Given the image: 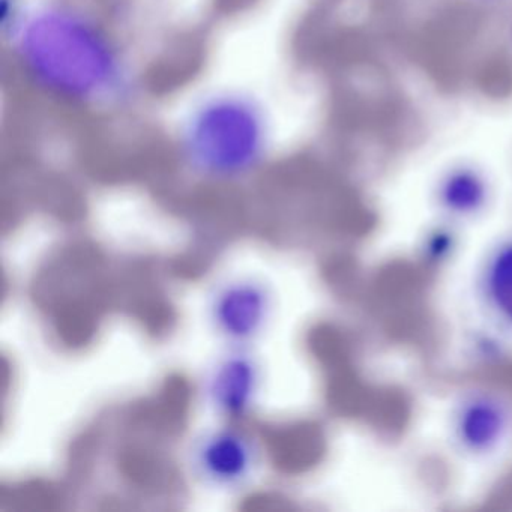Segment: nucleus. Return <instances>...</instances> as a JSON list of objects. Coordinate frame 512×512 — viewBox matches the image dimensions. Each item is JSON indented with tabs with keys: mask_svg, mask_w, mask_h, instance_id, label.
Segmentation results:
<instances>
[{
	"mask_svg": "<svg viewBox=\"0 0 512 512\" xmlns=\"http://www.w3.org/2000/svg\"><path fill=\"white\" fill-rule=\"evenodd\" d=\"M458 440L470 451L493 448L505 431V413L496 401L478 398L461 407L457 415Z\"/></svg>",
	"mask_w": 512,
	"mask_h": 512,
	"instance_id": "nucleus-7",
	"label": "nucleus"
},
{
	"mask_svg": "<svg viewBox=\"0 0 512 512\" xmlns=\"http://www.w3.org/2000/svg\"><path fill=\"white\" fill-rule=\"evenodd\" d=\"M262 373L253 356L242 349L227 355L206 380V398L212 409L230 421L245 418L259 397Z\"/></svg>",
	"mask_w": 512,
	"mask_h": 512,
	"instance_id": "nucleus-5",
	"label": "nucleus"
},
{
	"mask_svg": "<svg viewBox=\"0 0 512 512\" xmlns=\"http://www.w3.org/2000/svg\"><path fill=\"white\" fill-rule=\"evenodd\" d=\"M274 308V298L265 283L238 278L221 286L209 307L217 334L233 346L253 343L265 331Z\"/></svg>",
	"mask_w": 512,
	"mask_h": 512,
	"instance_id": "nucleus-3",
	"label": "nucleus"
},
{
	"mask_svg": "<svg viewBox=\"0 0 512 512\" xmlns=\"http://www.w3.org/2000/svg\"><path fill=\"white\" fill-rule=\"evenodd\" d=\"M466 2L481 5V7H496V5L506 4V2H511V0H466Z\"/></svg>",
	"mask_w": 512,
	"mask_h": 512,
	"instance_id": "nucleus-9",
	"label": "nucleus"
},
{
	"mask_svg": "<svg viewBox=\"0 0 512 512\" xmlns=\"http://www.w3.org/2000/svg\"><path fill=\"white\" fill-rule=\"evenodd\" d=\"M508 38H509V44H511V49H512V19H511V23H509Z\"/></svg>",
	"mask_w": 512,
	"mask_h": 512,
	"instance_id": "nucleus-10",
	"label": "nucleus"
},
{
	"mask_svg": "<svg viewBox=\"0 0 512 512\" xmlns=\"http://www.w3.org/2000/svg\"><path fill=\"white\" fill-rule=\"evenodd\" d=\"M5 40L28 80L62 103L101 109L130 94V67L121 47L77 5L49 0L25 8Z\"/></svg>",
	"mask_w": 512,
	"mask_h": 512,
	"instance_id": "nucleus-1",
	"label": "nucleus"
},
{
	"mask_svg": "<svg viewBox=\"0 0 512 512\" xmlns=\"http://www.w3.org/2000/svg\"><path fill=\"white\" fill-rule=\"evenodd\" d=\"M485 287L497 311L512 322V242L503 245L488 265Z\"/></svg>",
	"mask_w": 512,
	"mask_h": 512,
	"instance_id": "nucleus-8",
	"label": "nucleus"
},
{
	"mask_svg": "<svg viewBox=\"0 0 512 512\" xmlns=\"http://www.w3.org/2000/svg\"><path fill=\"white\" fill-rule=\"evenodd\" d=\"M178 151L197 178L239 181L271 154L272 122L262 101L244 89H218L197 101L181 121Z\"/></svg>",
	"mask_w": 512,
	"mask_h": 512,
	"instance_id": "nucleus-2",
	"label": "nucleus"
},
{
	"mask_svg": "<svg viewBox=\"0 0 512 512\" xmlns=\"http://www.w3.org/2000/svg\"><path fill=\"white\" fill-rule=\"evenodd\" d=\"M257 457L256 443L245 431L224 427L209 431L197 440L191 463L205 484L238 488L253 475Z\"/></svg>",
	"mask_w": 512,
	"mask_h": 512,
	"instance_id": "nucleus-4",
	"label": "nucleus"
},
{
	"mask_svg": "<svg viewBox=\"0 0 512 512\" xmlns=\"http://www.w3.org/2000/svg\"><path fill=\"white\" fill-rule=\"evenodd\" d=\"M490 194L491 185L484 169L467 160L449 164L434 187L440 208L458 217L478 214L487 205Z\"/></svg>",
	"mask_w": 512,
	"mask_h": 512,
	"instance_id": "nucleus-6",
	"label": "nucleus"
}]
</instances>
